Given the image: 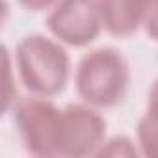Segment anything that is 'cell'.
<instances>
[{
  "label": "cell",
  "instance_id": "4",
  "mask_svg": "<svg viewBox=\"0 0 158 158\" xmlns=\"http://www.w3.org/2000/svg\"><path fill=\"white\" fill-rule=\"evenodd\" d=\"M47 26L65 45L93 43L102 28L97 0H58L47 17Z\"/></svg>",
  "mask_w": 158,
  "mask_h": 158
},
{
  "label": "cell",
  "instance_id": "3",
  "mask_svg": "<svg viewBox=\"0 0 158 158\" xmlns=\"http://www.w3.org/2000/svg\"><path fill=\"white\" fill-rule=\"evenodd\" d=\"M13 119L30 154L60 156L61 110L45 97L23 99L13 108Z\"/></svg>",
  "mask_w": 158,
  "mask_h": 158
},
{
  "label": "cell",
  "instance_id": "2",
  "mask_svg": "<svg viewBox=\"0 0 158 158\" xmlns=\"http://www.w3.org/2000/svg\"><path fill=\"white\" fill-rule=\"evenodd\" d=\"M21 80L37 97H56L69 78V56L65 48L45 37L26 35L15 48Z\"/></svg>",
  "mask_w": 158,
  "mask_h": 158
},
{
  "label": "cell",
  "instance_id": "8",
  "mask_svg": "<svg viewBox=\"0 0 158 158\" xmlns=\"http://www.w3.org/2000/svg\"><path fill=\"white\" fill-rule=\"evenodd\" d=\"M143 28H145L149 37L158 41V0L147 10L145 19H143Z\"/></svg>",
  "mask_w": 158,
  "mask_h": 158
},
{
  "label": "cell",
  "instance_id": "9",
  "mask_svg": "<svg viewBox=\"0 0 158 158\" xmlns=\"http://www.w3.org/2000/svg\"><path fill=\"white\" fill-rule=\"evenodd\" d=\"M17 2L23 8L30 10V11H41V10H47V8L54 6L58 0H17Z\"/></svg>",
  "mask_w": 158,
  "mask_h": 158
},
{
  "label": "cell",
  "instance_id": "7",
  "mask_svg": "<svg viewBox=\"0 0 158 158\" xmlns=\"http://www.w3.org/2000/svg\"><path fill=\"white\" fill-rule=\"evenodd\" d=\"M138 143L145 156L158 158V110L147 108L138 123Z\"/></svg>",
  "mask_w": 158,
  "mask_h": 158
},
{
  "label": "cell",
  "instance_id": "10",
  "mask_svg": "<svg viewBox=\"0 0 158 158\" xmlns=\"http://www.w3.org/2000/svg\"><path fill=\"white\" fill-rule=\"evenodd\" d=\"M149 108L152 110H158V80L154 82L151 93H149Z\"/></svg>",
  "mask_w": 158,
  "mask_h": 158
},
{
  "label": "cell",
  "instance_id": "11",
  "mask_svg": "<svg viewBox=\"0 0 158 158\" xmlns=\"http://www.w3.org/2000/svg\"><path fill=\"white\" fill-rule=\"evenodd\" d=\"M147 2H149V6H152V4L156 2V0H147Z\"/></svg>",
  "mask_w": 158,
  "mask_h": 158
},
{
  "label": "cell",
  "instance_id": "1",
  "mask_svg": "<svg viewBox=\"0 0 158 158\" xmlns=\"http://www.w3.org/2000/svg\"><path fill=\"white\" fill-rule=\"evenodd\" d=\"M130 82L127 60L112 47L86 54L76 67V91L89 106L112 108L123 102Z\"/></svg>",
  "mask_w": 158,
  "mask_h": 158
},
{
  "label": "cell",
  "instance_id": "5",
  "mask_svg": "<svg viewBox=\"0 0 158 158\" xmlns=\"http://www.w3.org/2000/svg\"><path fill=\"white\" fill-rule=\"evenodd\" d=\"M106 123L89 106L69 104L61 110L60 156H88L104 145Z\"/></svg>",
  "mask_w": 158,
  "mask_h": 158
},
{
  "label": "cell",
  "instance_id": "6",
  "mask_svg": "<svg viewBox=\"0 0 158 158\" xmlns=\"http://www.w3.org/2000/svg\"><path fill=\"white\" fill-rule=\"evenodd\" d=\"M102 26L117 37L134 34L151 8L147 0H97Z\"/></svg>",
  "mask_w": 158,
  "mask_h": 158
}]
</instances>
